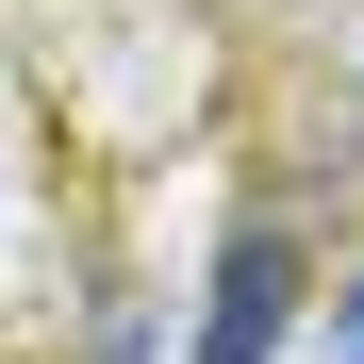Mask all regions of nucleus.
Here are the masks:
<instances>
[{"label":"nucleus","mask_w":364,"mask_h":364,"mask_svg":"<svg viewBox=\"0 0 364 364\" xmlns=\"http://www.w3.org/2000/svg\"><path fill=\"white\" fill-rule=\"evenodd\" d=\"M282 315H298V232H232L215 315H199V348H182V364H265V348H282Z\"/></svg>","instance_id":"1"}]
</instances>
